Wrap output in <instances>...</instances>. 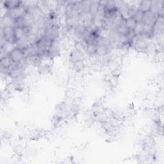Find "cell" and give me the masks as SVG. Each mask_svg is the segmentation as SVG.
Segmentation results:
<instances>
[{"instance_id": "obj_1", "label": "cell", "mask_w": 164, "mask_h": 164, "mask_svg": "<svg viewBox=\"0 0 164 164\" xmlns=\"http://www.w3.org/2000/svg\"><path fill=\"white\" fill-rule=\"evenodd\" d=\"M151 4H152V1H141L139 4V8L143 12H147L151 10Z\"/></svg>"}]
</instances>
